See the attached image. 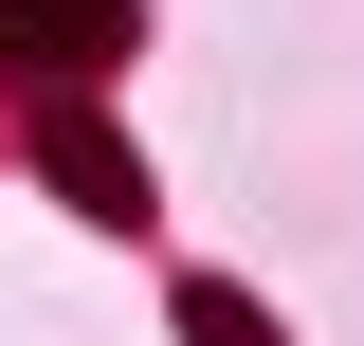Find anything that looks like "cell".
Returning <instances> with one entry per match:
<instances>
[{"instance_id": "cell-1", "label": "cell", "mask_w": 364, "mask_h": 346, "mask_svg": "<svg viewBox=\"0 0 364 346\" xmlns=\"http://www.w3.org/2000/svg\"><path fill=\"white\" fill-rule=\"evenodd\" d=\"M182 328H200V346H273V328H255L237 292H182Z\"/></svg>"}]
</instances>
